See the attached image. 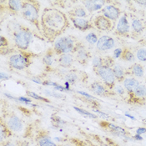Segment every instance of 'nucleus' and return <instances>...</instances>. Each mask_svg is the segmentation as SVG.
<instances>
[{
  "mask_svg": "<svg viewBox=\"0 0 146 146\" xmlns=\"http://www.w3.org/2000/svg\"><path fill=\"white\" fill-rule=\"evenodd\" d=\"M99 13H100V14L110 19L112 22H116L120 18L122 11L119 7H117L114 4H108L104 6L100 11H99Z\"/></svg>",
  "mask_w": 146,
  "mask_h": 146,
  "instance_id": "obj_16",
  "label": "nucleus"
},
{
  "mask_svg": "<svg viewBox=\"0 0 146 146\" xmlns=\"http://www.w3.org/2000/svg\"><path fill=\"white\" fill-rule=\"evenodd\" d=\"M85 9L90 13L101 10L107 3H113L112 1H105V0H84L80 1Z\"/></svg>",
  "mask_w": 146,
  "mask_h": 146,
  "instance_id": "obj_19",
  "label": "nucleus"
},
{
  "mask_svg": "<svg viewBox=\"0 0 146 146\" xmlns=\"http://www.w3.org/2000/svg\"><path fill=\"white\" fill-rule=\"evenodd\" d=\"M126 102L129 104L136 106H145L146 104V86L139 84L131 94H127Z\"/></svg>",
  "mask_w": 146,
  "mask_h": 146,
  "instance_id": "obj_8",
  "label": "nucleus"
},
{
  "mask_svg": "<svg viewBox=\"0 0 146 146\" xmlns=\"http://www.w3.org/2000/svg\"><path fill=\"white\" fill-rule=\"evenodd\" d=\"M50 3L52 4H54L55 6H58L60 8H63V9H67L69 7H72L74 3H76L78 2H69V1H54V2H49Z\"/></svg>",
  "mask_w": 146,
  "mask_h": 146,
  "instance_id": "obj_33",
  "label": "nucleus"
},
{
  "mask_svg": "<svg viewBox=\"0 0 146 146\" xmlns=\"http://www.w3.org/2000/svg\"><path fill=\"white\" fill-rule=\"evenodd\" d=\"M54 55H55V54L54 52L53 48H49L48 49H47L44 56L42 58V62H43V64L44 65L46 71L52 72V70H53L52 66H53V64L54 61Z\"/></svg>",
  "mask_w": 146,
  "mask_h": 146,
  "instance_id": "obj_26",
  "label": "nucleus"
},
{
  "mask_svg": "<svg viewBox=\"0 0 146 146\" xmlns=\"http://www.w3.org/2000/svg\"><path fill=\"white\" fill-rule=\"evenodd\" d=\"M114 58L113 56H95L92 59V65H93V69H96L102 66H110L113 67L115 64Z\"/></svg>",
  "mask_w": 146,
  "mask_h": 146,
  "instance_id": "obj_21",
  "label": "nucleus"
},
{
  "mask_svg": "<svg viewBox=\"0 0 146 146\" xmlns=\"http://www.w3.org/2000/svg\"><path fill=\"white\" fill-rule=\"evenodd\" d=\"M89 90L94 94L103 98H113L116 95L114 90L109 89L102 81H94L90 86Z\"/></svg>",
  "mask_w": 146,
  "mask_h": 146,
  "instance_id": "obj_9",
  "label": "nucleus"
},
{
  "mask_svg": "<svg viewBox=\"0 0 146 146\" xmlns=\"http://www.w3.org/2000/svg\"><path fill=\"white\" fill-rule=\"evenodd\" d=\"M37 55L29 51H21L19 50L13 54L9 58V66L11 69L22 71L30 67L33 64V59Z\"/></svg>",
  "mask_w": 146,
  "mask_h": 146,
  "instance_id": "obj_5",
  "label": "nucleus"
},
{
  "mask_svg": "<svg viewBox=\"0 0 146 146\" xmlns=\"http://www.w3.org/2000/svg\"><path fill=\"white\" fill-rule=\"evenodd\" d=\"M14 50L9 47V42L8 38L3 35L0 37V53L2 55H7L13 52Z\"/></svg>",
  "mask_w": 146,
  "mask_h": 146,
  "instance_id": "obj_31",
  "label": "nucleus"
},
{
  "mask_svg": "<svg viewBox=\"0 0 146 146\" xmlns=\"http://www.w3.org/2000/svg\"><path fill=\"white\" fill-rule=\"evenodd\" d=\"M77 112L80 113L81 115H84L85 117H88V118H90V119H98V115L93 113H90L84 109H80V108H78V107H74V108Z\"/></svg>",
  "mask_w": 146,
  "mask_h": 146,
  "instance_id": "obj_34",
  "label": "nucleus"
},
{
  "mask_svg": "<svg viewBox=\"0 0 146 146\" xmlns=\"http://www.w3.org/2000/svg\"><path fill=\"white\" fill-rule=\"evenodd\" d=\"M93 23H94V27L96 28L99 31L112 32L114 29L113 22H112L110 19L104 17V15H102L100 13L94 19Z\"/></svg>",
  "mask_w": 146,
  "mask_h": 146,
  "instance_id": "obj_13",
  "label": "nucleus"
},
{
  "mask_svg": "<svg viewBox=\"0 0 146 146\" xmlns=\"http://www.w3.org/2000/svg\"><path fill=\"white\" fill-rule=\"evenodd\" d=\"M67 83L70 84H76L79 83H87L89 79V75L86 72L81 71L79 69H68L67 74L63 77Z\"/></svg>",
  "mask_w": 146,
  "mask_h": 146,
  "instance_id": "obj_10",
  "label": "nucleus"
},
{
  "mask_svg": "<svg viewBox=\"0 0 146 146\" xmlns=\"http://www.w3.org/2000/svg\"><path fill=\"white\" fill-rule=\"evenodd\" d=\"M3 121L8 125V127L14 133H19L23 130V124L21 119L13 111L9 110L8 109H4L2 107L1 110V116Z\"/></svg>",
  "mask_w": 146,
  "mask_h": 146,
  "instance_id": "obj_6",
  "label": "nucleus"
},
{
  "mask_svg": "<svg viewBox=\"0 0 146 146\" xmlns=\"http://www.w3.org/2000/svg\"><path fill=\"white\" fill-rule=\"evenodd\" d=\"M40 3L38 0H23V6L20 14L28 22L33 24L41 34L39 19Z\"/></svg>",
  "mask_w": 146,
  "mask_h": 146,
  "instance_id": "obj_4",
  "label": "nucleus"
},
{
  "mask_svg": "<svg viewBox=\"0 0 146 146\" xmlns=\"http://www.w3.org/2000/svg\"><path fill=\"white\" fill-rule=\"evenodd\" d=\"M52 123L54 124L55 126H58V127H59V126H62L63 124H67L65 121H64L60 117H58V116H56V118H55V115H54V116H52Z\"/></svg>",
  "mask_w": 146,
  "mask_h": 146,
  "instance_id": "obj_38",
  "label": "nucleus"
},
{
  "mask_svg": "<svg viewBox=\"0 0 146 146\" xmlns=\"http://www.w3.org/2000/svg\"><path fill=\"white\" fill-rule=\"evenodd\" d=\"M11 34L15 47L21 51H28L29 46L34 41L33 32L26 26L20 23H13Z\"/></svg>",
  "mask_w": 146,
  "mask_h": 146,
  "instance_id": "obj_2",
  "label": "nucleus"
},
{
  "mask_svg": "<svg viewBox=\"0 0 146 146\" xmlns=\"http://www.w3.org/2000/svg\"><path fill=\"white\" fill-rule=\"evenodd\" d=\"M137 58L141 61V62H145L146 61V48H141L137 50L136 53Z\"/></svg>",
  "mask_w": 146,
  "mask_h": 146,
  "instance_id": "obj_36",
  "label": "nucleus"
},
{
  "mask_svg": "<svg viewBox=\"0 0 146 146\" xmlns=\"http://www.w3.org/2000/svg\"><path fill=\"white\" fill-rule=\"evenodd\" d=\"M16 146H30V144L28 140L23 139V140H17L15 142Z\"/></svg>",
  "mask_w": 146,
  "mask_h": 146,
  "instance_id": "obj_42",
  "label": "nucleus"
},
{
  "mask_svg": "<svg viewBox=\"0 0 146 146\" xmlns=\"http://www.w3.org/2000/svg\"><path fill=\"white\" fill-rule=\"evenodd\" d=\"M133 138L135 139L136 140H143V138H142L140 135H137V134H136V135H135V136H133Z\"/></svg>",
  "mask_w": 146,
  "mask_h": 146,
  "instance_id": "obj_48",
  "label": "nucleus"
},
{
  "mask_svg": "<svg viewBox=\"0 0 146 146\" xmlns=\"http://www.w3.org/2000/svg\"><path fill=\"white\" fill-rule=\"evenodd\" d=\"M84 44L76 37L73 35H66L57 39L53 45V49L57 56L65 54H74Z\"/></svg>",
  "mask_w": 146,
  "mask_h": 146,
  "instance_id": "obj_3",
  "label": "nucleus"
},
{
  "mask_svg": "<svg viewBox=\"0 0 146 146\" xmlns=\"http://www.w3.org/2000/svg\"><path fill=\"white\" fill-rule=\"evenodd\" d=\"M135 3H138L139 5H141L142 7L146 6V0H139V1H135Z\"/></svg>",
  "mask_w": 146,
  "mask_h": 146,
  "instance_id": "obj_47",
  "label": "nucleus"
},
{
  "mask_svg": "<svg viewBox=\"0 0 146 146\" xmlns=\"http://www.w3.org/2000/svg\"><path fill=\"white\" fill-rule=\"evenodd\" d=\"M57 146H73L72 145H68V144H59Z\"/></svg>",
  "mask_w": 146,
  "mask_h": 146,
  "instance_id": "obj_49",
  "label": "nucleus"
},
{
  "mask_svg": "<svg viewBox=\"0 0 146 146\" xmlns=\"http://www.w3.org/2000/svg\"><path fill=\"white\" fill-rule=\"evenodd\" d=\"M13 135V131L8 127L2 118H0V142L9 139Z\"/></svg>",
  "mask_w": 146,
  "mask_h": 146,
  "instance_id": "obj_28",
  "label": "nucleus"
},
{
  "mask_svg": "<svg viewBox=\"0 0 146 146\" xmlns=\"http://www.w3.org/2000/svg\"><path fill=\"white\" fill-rule=\"evenodd\" d=\"M125 115H126V116H128V117H129V118H131V119H135L134 118V117H133V116H131V115H129V114H128V113H126Z\"/></svg>",
  "mask_w": 146,
  "mask_h": 146,
  "instance_id": "obj_50",
  "label": "nucleus"
},
{
  "mask_svg": "<svg viewBox=\"0 0 146 146\" xmlns=\"http://www.w3.org/2000/svg\"><path fill=\"white\" fill-rule=\"evenodd\" d=\"M87 10L83 5H76L67 12L68 18H84L86 19L88 16Z\"/></svg>",
  "mask_w": 146,
  "mask_h": 146,
  "instance_id": "obj_27",
  "label": "nucleus"
},
{
  "mask_svg": "<svg viewBox=\"0 0 146 146\" xmlns=\"http://www.w3.org/2000/svg\"><path fill=\"white\" fill-rule=\"evenodd\" d=\"M99 125L104 131L109 132L110 134H112V135L119 136V137H124V138H128V136H129V133L122 127L110 123L109 121L100 120L99 122Z\"/></svg>",
  "mask_w": 146,
  "mask_h": 146,
  "instance_id": "obj_12",
  "label": "nucleus"
},
{
  "mask_svg": "<svg viewBox=\"0 0 146 146\" xmlns=\"http://www.w3.org/2000/svg\"><path fill=\"white\" fill-rule=\"evenodd\" d=\"M130 34V25L128 20V15L127 13H124L119 18V20L116 26V29L114 31V34L119 37L129 38Z\"/></svg>",
  "mask_w": 146,
  "mask_h": 146,
  "instance_id": "obj_14",
  "label": "nucleus"
},
{
  "mask_svg": "<svg viewBox=\"0 0 146 146\" xmlns=\"http://www.w3.org/2000/svg\"><path fill=\"white\" fill-rule=\"evenodd\" d=\"M74 55L75 61L83 67H86L88 65L89 62L93 57L91 52L85 47V45H83Z\"/></svg>",
  "mask_w": 146,
  "mask_h": 146,
  "instance_id": "obj_17",
  "label": "nucleus"
},
{
  "mask_svg": "<svg viewBox=\"0 0 146 146\" xmlns=\"http://www.w3.org/2000/svg\"><path fill=\"white\" fill-rule=\"evenodd\" d=\"M114 44H115L114 39L111 36L103 35L100 37L96 44V49L100 52H106L112 49L114 47Z\"/></svg>",
  "mask_w": 146,
  "mask_h": 146,
  "instance_id": "obj_20",
  "label": "nucleus"
},
{
  "mask_svg": "<svg viewBox=\"0 0 146 146\" xmlns=\"http://www.w3.org/2000/svg\"><path fill=\"white\" fill-rule=\"evenodd\" d=\"M122 48H118L116 49H114L113 51V57L114 58H120V56L122 54Z\"/></svg>",
  "mask_w": 146,
  "mask_h": 146,
  "instance_id": "obj_41",
  "label": "nucleus"
},
{
  "mask_svg": "<svg viewBox=\"0 0 146 146\" xmlns=\"http://www.w3.org/2000/svg\"><path fill=\"white\" fill-rule=\"evenodd\" d=\"M18 100L23 102V103H30L32 100L30 98H23V97H19L18 98Z\"/></svg>",
  "mask_w": 146,
  "mask_h": 146,
  "instance_id": "obj_45",
  "label": "nucleus"
},
{
  "mask_svg": "<svg viewBox=\"0 0 146 146\" xmlns=\"http://www.w3.org/2000/svg\"><path fill=\"white\" fill-rule=\"evenodd\" d=\"M95 74L101 79L102 82L111 90H114L116 86V79L114 77L113 67L110 66H102V67L93 69Z\"/></svg>",
  "mask_w": 146,
  "mask_h": 146,
  "instance_id": "obj_7",
  "label": "nucleus"
},
{
  "mask_svg": "<svg viewBox=\"0 0 146 146\" xmlns=\"http://www.w3.org/2000/svg\"><path fill=\"white\" fill-rule=\"evenodd\" d=\"M104 139L106 143L107 146H122L119 145V143H118L116 140L113 139L109 137H104Z\"/></svg>",
  "mask_w": 146,
  "mask_h": 146,
  "instance_id": "obj_39",
  "label": "nucleus"
},
{
  "mask_svg": "<svg viewBox=\"0 0 146 146\" xmlns=\"http://www.w3.org/2000/svg\"><path fill=\"white\" fill-rule=\"evenodd\" d=\"M113 90H114V92H115L116 94H119V95H121V96L124 95V94H125V93H126V91H125V89L124 88V86H121L120 84L116 85Z\"/></svg>",
  "mask_w": 146,
  "mask_h": 146,
  "instance_id": "obj_40",
  "label": "nucleus"
},
{
  "mask_svg": "<svg viewBox=\"0 0 146 146\" xmlns=\"http://www.w3.org/2000/svg\"><path fill=\"white\" fill-rule=\"evenodd\" d=\"M41 34L50 44H54L70 27L67 14L56 8H45L40 16Z\"/></svg>",
  "mask_w": 146,
  "mask_h": 146,
  "instance_id": "obj_1",
  "label": "nucleus"
},
{
  "mask_svg": "<svg viewBox=\"0 0 146 146\" xmlns=\"http://www.w3.org/2000/svg\"><path fill=\"white\" fill-rule=\"evenodd\" d=\"M74 27L82 32L88 31L94 28V23L89 19L84 18H69Z\"/></svg>",
  "mask_w": 146,
  "mask_h": 146,
  "instance_id": "obj_23",
  "label": "nucleus"
},
{
  "mask_svg": "<svg viewBox=\"0 0 146 146\" xmlns=\"http://www.w3.org/2000/svg\"><path fill=\"white\" fill-rule=\"evenodd\" d=\"M0 145L2 146H16V145L14 143H13L10 139H7V140H4V141H2L0 142Z\"/></svg>",
  "mask_w": 146,
  "mask_h": 146,
  "instance_id": "obj_43",
  "label": "nucleus"
},
{
  "mask_svg": "<svg viewBox=\"0 0 146 146\" xmlns=\"http://www.w3.org/2000/svg\"><path fill=\"white\" fill-rule=\"evenodd\" d=\"M125 76H129V78H143L145 75V68L139 63H135L129 67L124 69Z\"/></svg>",
  "mask_w": 146,
  "mask_h": 146,
  "instance_id": "obj_22",
  "label": "nucleus"
},
{
  "mask_svg": "<svg viewBox=\"0 0 146 146\" xmlns=\"http://www.w3.org/2000/svg\"><path fill=\"white\" fill-rule=\"evenodd\" d=\"M113 72L116 79V82H119L120 84V83H123L124 79H126L124 68L120 64H115L113 67Z\"/></svg>",
  "mask_w": 146,
  "mask_h": 146,
  "instance_id": "obj_30",
  "label": "nucleus"
},
{
  "mask_svg": "<svg viewBox=\"0 0 146 146\" xmlns=\"http://www.w3.org/2000/svg\"><path fill=\"white\" fill-rule=\"evenodd\" d=\"M0 9H4L10 14L17 15L21 13L23 6V0H1Z\"/></svg>",
  "mask_w": 146,
  "mask_h": 146,
  "instance_id": "obj_15",
  "label": "nucleus"
},
{
  "mask_svg": "<svg viewBox=\"0 0 146 146\" xmlns=\"http://www.w3.org/2000/svg\"><path fill=\"white\" fill-rule=\"evenodd\" d=\"M79 132L84 139L86 146H107L104 139V141L101 140V137L98 135L90 134L88 132H85L82 129H79Z\"/></svg>",
  "mask_w": 146,
  "mask_h": 146,
  "instance_id": "obj_18",
  "label": "nucleus"
},
{
  "mask_svg": "<svg viewBox=\"0 0 146 146\" xmlns=\"http://www.w3.org/2000/svg\"><path fill=\"white\" fill-rule=\"evenodd\" d=\"M34 140L38 146H57L51 139L49 131L44 128H39L35 131Z\"/></svg>",
  "mask_w": 146,
  "mask_h": 146,
  "instance_id": "obj_11",
  "label": "nucleus"
},
{
  "mask_svg": "<svg viewBox=\"0 0 146 146\" xmlns=\"http://www.w3.org/2000/svg\"><path fill=\"white\" fill-rule=\"evenodd\" d=\"M75 61L74 55L72 54H65L58 56V58L56 59L58 65L62 68L65 69H69L70 68L73 66L74 63Z\"/></svg>",
  "mask_w": 146,
  "mask_h": 146,
  "instance_id": "obj_24",
  "label": "nucleus"
},
{
  "mask_svg": "<svg viewBox=\"0 0 146 146\" xmlns=\"http://www.w3.org/2000/svg\"><path fill=\"white\" fill-rule=\"evenodd\" d=\"M122 54L120 56V59L125 62H132L135 60V54L129 48L124 47L122 48Z\"/></svg>",
  "mask_w": 146,
  "mask_h": 146,
  "instance_id": "obj_32",
  "label": "nucleus"
},
{
  "mask_svg": "<svg viewBox=\"0 0 146 146\" xmlns=\"http://www.w3.org/2000/svg\"><path fill=\"white\" fill-rule=\"evenodd\" d=\"M146 133V129L145 128H139L136 131V134L137 135H142V134H145Z\"/></svg>",
  "mask_w": 146,
  "mask_h": 146,
  "instance_id": "obj_46",
  "label": "nucleus"
},
{
  "mask_svg": "<svg viewBox=\"0 0 146 146\" xmlns=\"http://www.w3.org/2000/svg\"><path fill=\"white\" fill-rule=\"evenodd\" d=\"M123 84L127 94H131L140 84V83L135 78H126L123 82Z\"/></svg>",
  "mask_w": 146,
  "mask_h": 146,
  "instance_id": "obj_29",
  "label": "nucleus"
},
{
  "mask_svg": "<svg viewBox=\"0 0 146 146\" xmlns=\"http://www.w3.org/2000/svg\"><path fill=\"white\" fill-rule=\"evenodd\" d=\"M131 34L133 38H139L141 34L144 33L145 27L143 21L138 18H135L134 19H132V23H131Z\"/></svg>",
  "mask_w": 146,
  "mask_h": 146,
  "instance_id": "obj_25",
  "label": "nucleus"
},
{
  "mask_svg": "<svg viewBox=\"0 0 146 146\" xmlns=\"http://www.w3.org/2000/svg\"><path fill=\"white\" fill-rule=\"evenodd\" d=\"M99 38H100L98 37V35L95 34V33H93V32H92V33H89V34L85 36L86 41L91 45L94 44H97Z\"/></svg>",
  "mask_w": 146,
  "mask_h": 146,
  "instance_id": "obj_35",
  "label": "nucleus"
},
{
  "mask_svg": "<svg viewBox=\"0 0 146 146\" xmlns=\"http://www.w3.org/2000/svg\"><path fill=\"white\" fill-rule=\"evenodd\" d=\"M26 94H27L29 98H33V99H34V100H41V101L47 102V103H48V102H49V100H48L47 99H45V98L42 97V96L38 95L36 93L32 92V91H29V90H27V91H26Z\"/></svg>",
  "mask_w": 146,
  "mask_h": 146,
  "instance_id": "obj_37",
  "label": "nucleus"
},
{
  "mask_svg": "<svg viewBox=\"0 0 146 146\" xmlns=\"http://www.w3.org/2000/svg\"><path fill=\"white\" fill-rule=\"evenodd\" d=\"M0 79H1L2 81L3 80H8V79H10V76L8 75L7 74H5L4 72H1L0 73Z\"/></svg>",
  "mask_w": 146,
  "mask_h": 146,
  "instance_id": "obj_44",
  "label": "nucleus"
}]
</instances>
